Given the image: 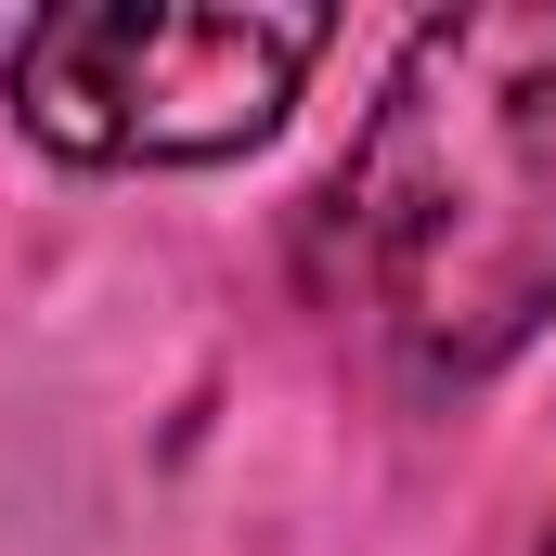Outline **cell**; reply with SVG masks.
Wrapping results in <instances>:
<instances>
[{
  "label": "cell",
  "mask_w": 556,
  "mask_h": 556,
  "mask_svg": "<svg viewBox=\"0 0 556 556\" xmlns=\"http://www.w3.org/2000/svg\"><path fill=\"white\" fill-rule=\"evenodd\" d=\"M324 298L427 389L556 324V13L479 0L402 39L324 181Z\"/></svg>",
  "instance_id": "1"
},
{
  "label": "cell",
  "mask_w": 556,
  "mask_h": 556,
  "mask_svg": "<svg viewBox=\"0 0 556 556\" xmlns=\"http://www.w3.org/2000/svg\"><path fill=\"white\" fill-rule=\"evenodd\" d=\"M324 13L273 0H65L13 39V130L78 168H207L285 130Z\"/></svg>",
  "instance_id": "2"
},
{
  "label": "cell",
  "mask_w": 556,
  "mask_h": 556,
  "mask_svg": "<svg viewBox=\"0 0 556 556\" xmlns=\"http://www.w3.org/2000/svg\"><path fill=\"white\" fill-rule=\"evenodd\" d=\"M544 556H556V544H544Z\"/></svg>",
  "instance_id": "3"
}]
</instances>
